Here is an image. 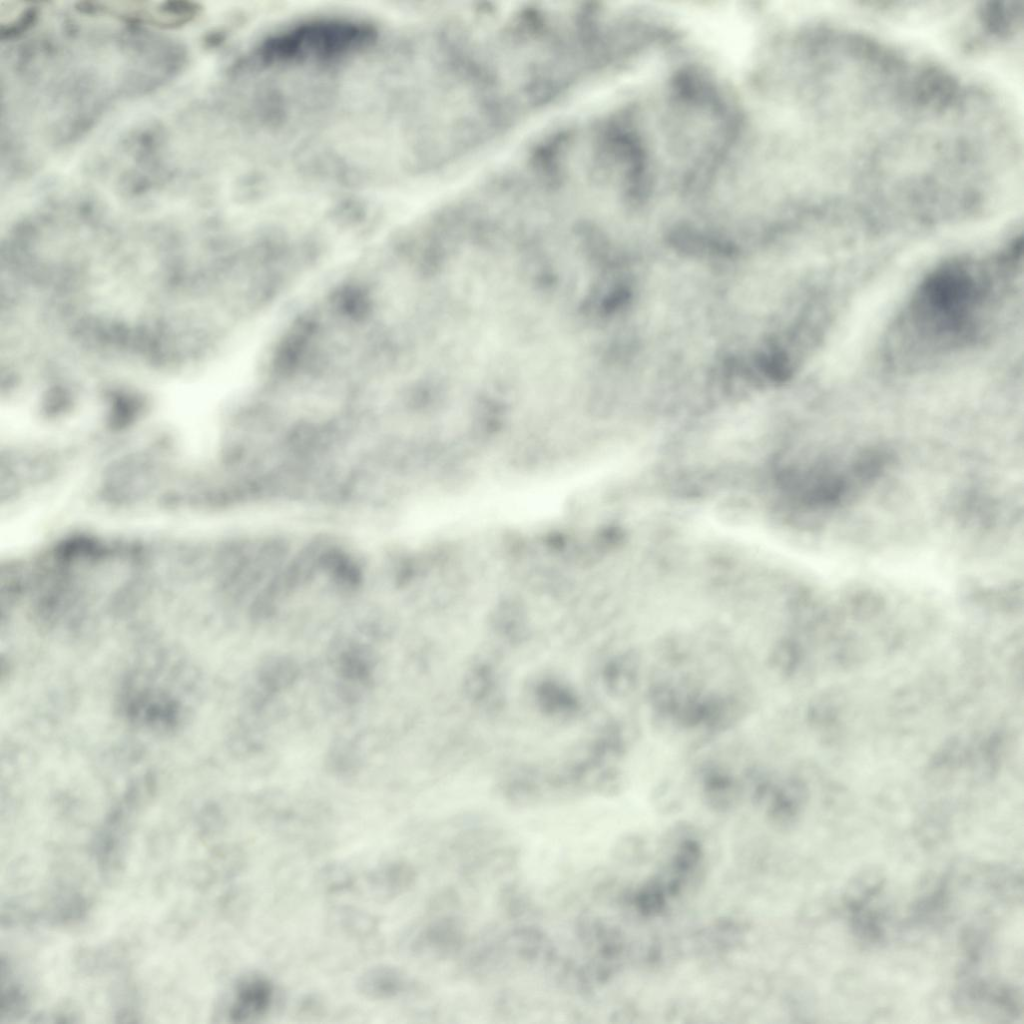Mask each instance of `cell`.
<instances>
[{"label":"cell","instance_id":"obj_7","mask_svg":"<svg viewBox=\"0 0 1024 1024\" xmlns=\"http://www.w3.org/2000/svg\"><path fill=\"white\" fill-rule=\"evenodd\" d=\"M320 881L324 889L331 893L348 890L353 886V877L348 869L336 864L323 869Z\"/></svg>","mask_w":1024,"mask_h":1024},{"label":"cell","instance_id":"obj_2","mask_svg":"<svg viewBox=\"0 0 1024 1024\" xmlns=\"http://www.w3.org/2000/svg\"><path fill=\"white\" fill-rule=\"evenodd\" d=\"M375 38L374 28L363 21L315 19L269 36L257 48L256 57L267 65L327 62L355 54Z\"/></svg>","mask_w":1024,"mask_h":1024},{"label":"cell","instance_id":"obj_1","mask_svg":"<svg viewBox=\"0 0 1024 1024\" xmlns=\"http://www.w3.org/2000/svg\"><path fill=\"white\" fill-rule=\"evenodd\" d=\"M992 275L967 261H954L932 272L900 323L901 349L915 357H931L976 339L994 298Z\"/></svg>","mask_w":1024,"mask_h":1024},{"label":"cell","instance_id":"obj_3","mask_svg":"<svg viewBox=\"0 0 1024 1024\" xmlns=\"http://www.w3.org/2000/svg\"><path fill=\"white\" fill-rule=\"evenodd\" d=\"M274 985L260 975L245 977L236 986L229 1009L233 1022H253L265 1016L272 1007Z\"/></svg>","mask_w":1024,"mask_h":1024},{"label":"cell","instance_id":"obj_4","mask_svg":"<svg viewBox=\"0 0 1024 1024\" xmlns=\"http://www.w3.org/2000/svg\"><path fill=\"white\" fill-rule=\"evenodd\" d=\"M409 986V979L399 968L379 964L364 970L356 981L360 995L370 1000H390L403 994Z\"/></svg>","mask_w":1024,"mask_h":1024},{"label":"cell","instance_id":"obj_5","mask_svg":"<svg viewBox=\"0 0 1024 1024\" xmlns=\"http://www.w3.org/2000/svg\"><path fill=\"white\" fill-rule=\"evenodd\" d=\"M414 881L413 867L399 860L380 864L366 875L369 892L379 901H387L401 895Z\"/></svg>","mask_w":1024,"mask_h":1024},{"label":"cell","instance_id":"obj_6","mask_svg":"<svg viewBox=\"0 0 1024 1024\" xmlns=\"http://www.w3.org/2000/svg\"><path fill=\"white\" fill-rule=\"evenodd\" d=\"M335 920L343 932L354 937L370 936L378 926L371 914L350 907L338 909Z\"/></svg>","mask_w":1024,"mask_h":1024}]
</instances>
